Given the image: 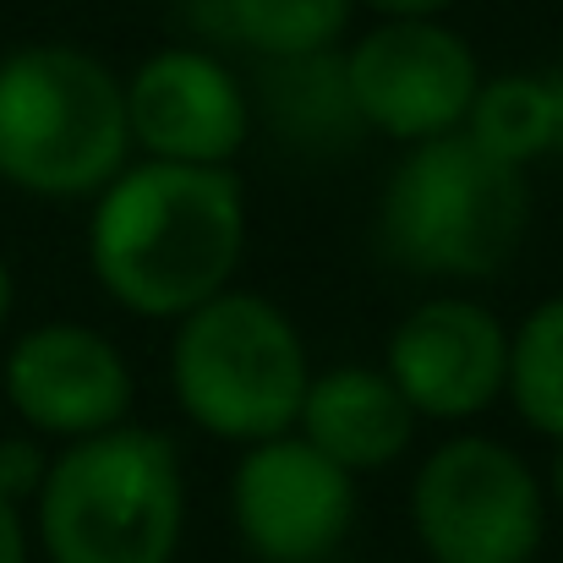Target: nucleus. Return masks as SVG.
<instances>
[{
    "mask_svg": "<svg viewBox=\"0 0 563 563\" xmlns=\"http://www.w3.org/2000/svg\"><path fill=\"white\" fill-rule=\"evenodd\" d=\"M383 252L410 274L438 279H487L498 274L526 230L520 170L471 143V132H449L416 143L377 208Z\"/></svg>",
    "mask_w": 563,
    "mask_h": 563,
    "instance_id": "nucleus-4",
    "label": "nucleus"
},
{
    "mask_svg": "<svg viewBox=\"0 0 563 563\" xmlns=\"http://www.w3.org/2000/svg\"><path fill=\"white\" fill-rule=\"evenodd\" d=\"M0 563H27V526L11 498H0Z\"/></svg>",
    "mask_w": 563,
    "mask_h": 563,
    "instance_id": "nucleus-17",
    "label": "nucleus"
},
{
    "mask_svg": "<svg viewBox=\"0 0 563 563\" xmlns=\"http://www.w3.org/2000/svg\"><path fill=\"white\" fill-rule=\"evenodd\" d=\"M471 143L487 148L504 165H531L542 154H559V93L553 77H498L482 82L471 121H465Z\"/></svg>",
    "mask_w": 563,
    "mask_h": 563,
    "instance_id": "nucleus-14",
    "label": "nucleus"
},
{
    "mask_svg": "<svg viewBox=\"0 0 563 563\" xmlns=\"http://www.w3.org/2000/svg\"><path fill=\"white\" fill-rule=\"evenodd\" d=\"M49 563H170L181 548V454L154 427H110L66 443L38 487Z\"/></svg>",
    "mask_w": 563,
    "mask_h": 563,
    "instance_id": "nucleus-2",
    "label": "nucleus"
},
{
    "mask_svg": "<svg viewBox=\"0 0 563 563\" xmlns=\"http://www.w3.org/2000/svg\"><path fill=\"white\" fill-rule=\"evenodd\" d=\"M340 66L356 121L410 148L460 132L482 93L471 44L438 16H383Z\"/></svg>",
    "mask_w": 563,
    "mask_h": 563,
    "instance_id": "nucleus-7",
    "label": "nucleus"
},
{
    "mask_svg": "<svg viewBox=\"0 0 563 563\" xmlns=\"http://www.w3.org/2000/svg\"><path fill=\"white\" fill-rule=\"evenodd\" d=\"M11 301H16V285H11V268H5V257H0V329H5V318H11Z\"/></svg>",
    "mask_w": 563,
    "mask_h": 563,
    "instance_id": "nucleus-19",
    "label": "nucleus"
},
{
    "mask_svg": "<svg viewBox=\"0 0 563 563\" xmlns=\"http://www.w3.org/2000/svg\"><path fill=\"white\" fill-rule=\"evenodd\" d=\"M44 476H49V460L33 438H0V498L22 509V498H38Z\"/></svg>",
    "mask_w": 563,
    "mask_h": 563,
    "instance_id": "nucleus-16",
    "label": "nucleus"
},
{
    "mask_svg": "<svg viewBox=\"0 0 563 563\" xmlns=\"http://www.w3.org/2000/svg\"><path fill=\"white\" fill-rule=\"evenodd\" d=\"M126 126L148 159L230 165L252 132V99L219 55L159 49L126 82Z\"/></svg>",
    "mask_w": 563,
    "mask_h": 563,
    "instance_id": "nucleus-10",
    "label": "nucleus"
},
{
    "mask_svg": "<svg viewBox=\"0 0 563 563\" xmlns=\"http://www.w3.org/2000/svg\"><path fill=\"white\" fill-rule=\"evenodd\" d=\"M373 11L383 16H438L443 5H454V0H367Z\"/></svg>",
    "mask_w": 563,
    "mask_h": 563,
    "instance_id": "nucleus-18",
    "label": "nucleus"
},
{
    "mask_svg": "<svg viewBox=\"0 0 563 563\" xmlns=\"http://www.w3.org/2000/svg\"><path fill=\"white\" fill-rule=\"evenodd\" d=\"M170 383L191 421L224 443H268L296 432L307 399V345L296 323L252 290H219L181 318Z\"/></svg>",
    "mask_w": 563,
    "mask_h": 563,
    "instance_id": "nucleus-5",
    "label": "nucleus"
},
{
    "mask_svg": "<svg viewBox=\"0 0 563 563\" xmlns=\"http://www.w3.org/2000/svg\"><path fill=\"white\" fill-rule=\"evenodd\" d=\"M197 11L213 5L197 27H213L230 44L257 49L263 60H312L340 44L351 27L356 0H191Z\"/></svg>",
    "mask_w": 563,
    "mask_h": 563,
    "instance_id": "nucleus-13",
    "label": "nucleus"
},
{
    "mask_svg": "<svg viewBox=\"0 0 563 563\" xmlns=\"http://www.w3.org/2000/svg\"><path fill=\"white\" fill-rule=\"evenodd\" d=\"M132 154L121 77L77 44L0 60V181L33 197H99Z\"/></svg>",
    "mask_w": 563,
    "mask_h": 563,
    "instance_id": "nucleus-3",
    "label": "nucleus"
},
{
    "mask_svg": "<svg viewBox=\"0 0 563 563\" xmlns=\"http://www.w3.org/2000/svg\"><path fill=\"white\" fill-rule=\"evenodd\" d=\"M246 246V191L230 165H126L99 191L88 263L137 318H187L213 301Z\"/></svg>",
    "mask_w": 563,
    "mask_h": 563,
    "instance_id": "nucleus-1",
    "label": "nucleus"
},
{
    "mask_svg": "<svg viewBox=\"0 0 563 563\" xmlns=\"http://www.w3.org/2000/svg\"><path fill=\"white\" fill-rule=\"evenodd\" d=\"M553 93H559V148H563V71H553Z\"/></svg>",
    "mask_w": 563,
    "mask_h": 563,
    "instance_id": "nucleus-21",
    "label": "nucleus"
},
{
    "mask_svg": "<svg viewBox=\"0 0 563 563\" xmlns=\"http://www.w3.org/2000/svg\"><path fill=\"white\" fill-rule=\"evenodd\" d=\"M553 498H559V509H563V443H559V454H553Z\"/></svg>",
    "mask_w": 563,
    "mask_h": 563,
    "instance_id": "nucleus-20",
    "label": "nucleus"
},
{
    "mask_svg": "<svg viewBox=\"0 0 563 563\" xmlns=\"http://www.w3.org/2000/svg\"><path fill=\"white\" fill-rule=\"evenodd\" d=\"M410 520L432 563H531L548 531V498L509 443L449 438L416 471Z\"/></svg>",
    "mask_w": 563,
    "mask_h": 563,
    "instance_id": "nucleus-6",
    "label": "nucleus"
},
{
    "mask_svg": "<svg viewBox=\"0 0 563 563\" xmlns=\"http://www.w3.org/2000/svg\"><path fill=\"white\" fill-rule=\"evenodd\" d=\"M5 399L44 438H93L126 427L132 367L121 351L82 323H44L5 356Z\"/></svg>",
    "mask_w": 563,
    "mask_h": 563,
    "instance_id": "nucleus-11",
    "label": "nucleus"
},
{
    "mask_svg": "<svg viewBox=\"0 0 563 563\" xmlns=\"http://www.w3.org/2000/svg\"><path fill=\"white\" fill-rule=\"evenodd\" d=\"M230 515L263 563H323L351 537L356 476L318 454L301 432H285L241 454Z\"/></svg>",
    "mask_w": 563,
    "mask_h": 563,
    "instance_id": "nucleus-8",
    "label": "nucleus"
},
{
    "mask_svg": "<svg viewBox=\"0 0 563 563\" xmlns=\"http://www.w3.org/2000/svg\"><path fill=\"white\" fill-rule=\"evenodd\" d=\"M520 421L563 443V296L542 301L509 340V388Z\"/></svg>",
    "mask_w": 563,
    "mask_h": 563,
    "instance_id": "nucleus-15",
    "label": "nucleus"
},
{
    "mask_svg": "<svg viewBox=\"0 0 563 563\" xmlns=\"http://www.w3.org/2000/svg\"><path fill=\"white\" fill-rule=\"evenodd\" d=\"M296 432L318 454H329L340 471L356 476V471L394 465L410 449L416 410L388 383V373H377V367H334V373L307 383Z\"/></svg>",
    "mask_w": 563,
    "mask_h": 563,
    "instance_id": "nucleus-12",
    "label": "nucleus"
},
{
    "mask_svg": "<svg viewBox=\"0 0 563 563\" xmlns=\"http://www.w3.org/2000/svg\"><path fill=\"white\" fill-rule=\"evenodd\" d=\"M383 373L416 416H476L509 388V329L487 307L460 296L421 301L394 329Z\"/></svg>",
    "mask_w": 563,
    "mask_h": 563,
    "instance_id": "nucleus-9",
    "label": "nucleus"
}]
</instances>
